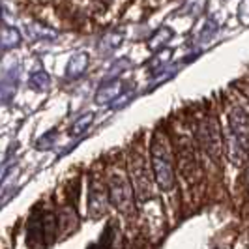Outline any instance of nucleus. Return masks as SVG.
I'll return each mask as SVG.
<instances>
[{
  "label": "nucleus",
  "instance_id": "f257e3e1",
  "mask_svg": "<svg viewBox=\"0 0 249 249\" xmlns=\"http://www.w3.org/2000/svg\"><path fill=\"white\" fill-rule=\"evenodd\" d=\"M152 165H154V176L158 186L163 191H169L175 187V169H173V156L167 141L161 137L154 139L152 142Z\"/></svg>",
  "mask_w": 249,
  "mask_h": 249
},
{
  "label": "nucleus",
  "instance_id": "f03ea898",
  "mask_svg": "<svg viewBox=\"0 0 249 249\" xmlns=\"http://www.w3.org/2000/svg\"><path fill=\"white\" fill-rule=\"evenodd\" d=\"M131 178H133V189H135L137 199L141 202H146L152 197L154 182L146 167V160L141 154H135L131 160Z\"/></svg>",
  "mask_w": 249,
  "mask_h": 249
},
{
  "label": "nucleus",
  "instance_id": "7ed1b4c3",
  "mask_svg": "<svg viewBox=\"0 0 249 249\" xmlns=\"http://www.w3.org/2000/svg\"><path fill=\"white\" fill-rule=\"evenodd\" d=\"M109 200L120 212L125 213L133 210V191L124 176L114 175L109 180Z\"/></svg>",
  "mask_w": 249,
  "mask_h": 249
},
{
  "label": "nucleus",
  "instance_id": "20e7f679",
  "mask_svg": "<svg viewBox=\"0 0 249 249\" xmlns=\"http://www.w3.org/2000/svg\"><path fill=\"white\" fill-rule=\"evenodd\" d=\"M199 141L202 150L215 161L221 152V137H219L217 122H213L212 118H204L199 125Z\"/></svg>",
  "mask_w": 249,
  "mask_h": 249
},
{
  "label": "nucleus",
  "instance_id": "39448f33",
  "mask_svg": "<svg viewBox=\"0 0 249 249\" xmlns=\"http://www.w3.org/2000/svg\"><path fill=\"white\" fill-rule=\"evenodd\" d=\"M227 133H231L238 142L249 150V112L242 107H232L229 111V127Z\"/></svg>",
  "mask_w": 249,
  "mask_h": 249
},
{
  "label": "nucleus",
  "instance_id": "423d86ee",
  "mask_svg": "<svg viewBox=\"0 0 249 249\" xmlns=\"http://www.w3.org/2000/svg\"><path fill=\"white\" fill-rule=\"evenodd\" d=\"M21 43V34L13 26H0V49H12Z\"/></svg>",
  "mask_w": 249,
  "mask_h": 249
},
{
  "label": "nucleus",
  "instance_id": "0eeeda50",
  "mask_svg": "<svg viewBox=\"0 0 249 249\" xmlns=\"http://www.w3.org/2000/svg\"><path fill=\"white\" fill-rule=\"evenodd\" d=\"M88 66V54L87 53H77L71 56V60L68 62V68H66V75L68 77H79L87 70Z\"/></svg>",
  "mask_w": 249,
  "mask_h": 249
},
{
  "label": "nucleus",
  "instance_id": "6e6552de",
  "mask_svg": "<svg viewBox=\"0 0 249 249\" xmlns=\"http://www.w3.org/2000/svg\"><path fill=\"white\" fill-rule=\"evenodd\" d=\"M90 210H92V215L98 217L103 213L105 210V195L101 191V187H94L92 189V195H90Z\"/></svg>",
  "mask_w": 249,
  "mask_h": 249
},
{
  "label": "nucleus",
  "instance_id": "1a4fd4ad",
  "mask_svg": "<svg viewBox=\"0 0 249 249\" xmlns=\"http://www.w3.org/2000/svg\"><path fill=\"white\" fill-rule=\"evenodd\" d=\"M49 75L45 73V71H36V73L32 75L30 79H28V85L37 90V92H43L45 88H49Z\"/></svg>",
  "mask_w": 249,
  "mask_h": 249
},
{
  "label": "nucleus",
  "instance_id": "9d476101",
  "mask_svg": "<svg viewBox=\"0 0 249 249\" xmlns=\"http://www.w3.org/2000/svg\"><path fill=\"white\" fill-rule=\"evenodd\" d=\"M90 122H92V114L88 112V114H85L83 118H79V120L75 122L73 127H71V131H70V133H71V135H79V133H83V131L87 129L88 125H90Z\"/></svg>",
  "mask_w": 249,
  "mask_h": 249
},
{
  "label": "nucleus",
  "instance_id": "9b49d317",
  "mask_svg": "<svg viewBox=\"0 0 249 249\" xmlns=\"http://www.w3.org/2000/svg\"><path fill=\"white\" fill-rule=\"evenodd\" d=\"M53 141H54V131H49L45 137L39 139V142H37V148L41 150L43 146H45V148H49L51 144H53Z\"/></svg>",
  "mask_w": 249,
  "mask_h": 249
}]
</instances>
